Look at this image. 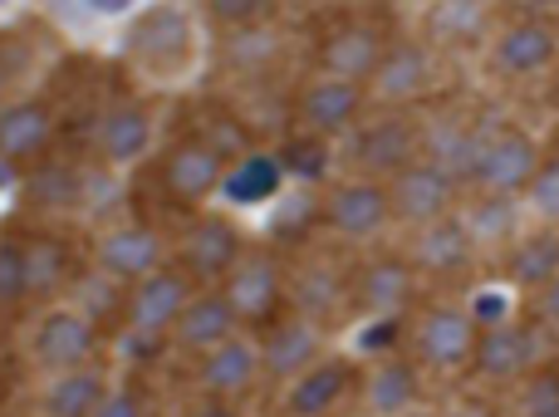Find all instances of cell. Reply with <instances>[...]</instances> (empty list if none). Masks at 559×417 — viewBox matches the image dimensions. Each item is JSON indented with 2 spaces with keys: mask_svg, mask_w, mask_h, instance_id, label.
I'll return each instance as SVG.
<instances>
[{
  "mask_svg": "<svg viewBox=\"0 0 559 417\" xmlns=\"http://www.w3.org/2000/svg\"><path fill=\"white\" fill-rule=\"evenodd\" d=\"M98 354V324L79 310H49L35 324V364L55 373H79Z\"/></svg>",
  "mask_w": 559,
  "mask_h": 417,
  "instance_id": "obj_22",
  "label": "cell"
},
{
  "mask_svg": "<svg viewBox=\"0 0 559 417\" xmlns=\"http://www.w3.org/2000/svg\"><path fill=\"white\" fill-rule=\"evenodd\" d=\"M515 417H559V364H535L515 393Z\"/></svg>",
  "mask_w": 559,
  "mask_h": 417,
  "instance_id": "obj_37",
  "label": "cell"
},
{
  "mask_svg": "<svg viewBox=\"0 0 559 417\" xmlns=\"http://www.w3.org/2000/svg\"><path fill=\"white\" fill-rule=\"evenodd\" d=\"M187 417H241V413H236L231 403H222V398H202Z\"/></svg>",
  "mask_w": 559,
  "mask_h": 417,
  "instance_id": "obj_47",
  "label": "cell"
},
{
  "mask_svg": "<svg viewBox=\"0 0 559 417\" xmlns=\"http://www.w3.org/2000/svg\"><path fill=\"white\" fill-rule=\"evenodd\" d=\"M25 300V246H20V236H0V310H15Z\"/></svg>",
  "mask_w": 559,
  "mask_h": 417,
  "instance_id": "obj_40",
  "label": "cell"
},
{
  "mask_svg": "<svg viewBox=\"0 0 559 417\" xmlns=\"http://www.w3.org/2000/svg\"><path fill=\"white\" fill-rule=\"evenodd\" d=\"M397 330H403V320H373V324L364 330V339H358V349H364V354H378V359H388V354H397V349H393Z\"/></svg>",
  "mask_w": 559,
  "mask_h": 417,
  "instance_id": "obj_44",
  "label": "cell"
},
{
  "mask_svg": "<svg viewBox=\"0 0 559 417\" xmlns=\"http://www.w3.org/2000/svg\"><path fill=\"white\" fill-rule=\"evenodd\" d=\"M388 206H393V222L423 231V226H437V222H447V216H456L462 187H456L442 167L413 163L407 172H397L393 182H388Z\"/></svg>",
  "mask_w": 559,
  "mask_h": 417,
  "instance_id": "obj_12",
  "label": "cell"
},
{
  "mask_svg": "<svg viewBox=\"0 0 559 417\" xmlns=\"http://www.w3.org/2000/svg\"><path fill=\"white\" fill-rule=\"evenodd\" d=\"M388 45H393V29L373 15H344L319 35L314 45V64L324 79H344V84H364L378 74Z\"/></svg>",
  "mask_w": 559,
  "mask_h": 417,
  "instance_id": "obj_5",
  "label": "cell"
},
{
  "mask_svg": "<svg viewBox=\"0 0 559 417\" xmlns=\"http://www.w3.org/2000/svg\"><path fill=\"white\" fill-rule=\"evenodd\" d=\"M222 295L231 300L236 320L246 330L265 334L271 324L285 320V305H289V265L280 261L275 246H246V255L236 261L231 281L222 285Z\"/></svg>",
  "mask_w": 559,
  "mask_h": 417,
  "instance_id": "obj_3",
  "label": "cell"
},
{
  "mask_svg": "<svg viewBox=\"0 0 559 417\" xmlns=\"http://www.w3.org/2000/svg\"><path fill=\"white\" fill-rule=\"evenodd\" d=\"M94 417H143V398H138V389H114V393H104Z\"/></svg>",
  "mask_w": 559,
  "mask_h": 417,
  "instance_id": "obj_45",
  "label": "cell"
},
{
  "mask_svg": "<svg viewBox=\"0 0 559 417\" xmlns=\"http://www.w3.org/2000/svg\"><path fill=\"white\" fill-rule=\"evenodd\" d=\"M206 15H212V25L226 35V29H246V25H271L275 5H265V0H212Z\"/></svg>",
  "mask_w": 559,
  "mask_h": 417,
  "instance_id": "obj_41",
  "label": "cell"
},
{
  "mask_svg": "<svg viewBox=\"0 0 559 417\" xmlns=\"http://www.w3.org/2000/svg\"><path fill=\"white\" fill-rule=\"evenodd\" d=\"M94 265L118 285H138L167 265V241L157 226H108L94 241Z\"/></svg>",
  "mask_w": 559,
  "mask_h": 417,
  "instance_id": "obj_18",
  "label": "cell"
},
{
  "mask_svg": "<svg viewBox=\"0 0 559 417\" xmlns=\"http://www.w3.org/2000/svg\"><path fill=\"white\" fill-rule=\"evenodd\" d=\"M104 379L94 369L79 373H59L45 393V417H94V408L104 403Z\"/></svg>",
  "mask_w": 559,
  "mask_h": 417,
  "instance_id": "obj_34",
  "label": "cell"
},
{
  "mask_svg": "<svg viewBox=\"0 0 559 417\" xmlns=\"http://www.w3.org/2000/svg\"><path fill=\"white\" fill-rule=\"evenodd\" d=\"M545 163V147L535 133H525V128H511L501 123L491 133V143H486L481 163H476V177H472V192L476 196H506V202H515V192H531L535 172H540Z\"/></svg>",
  "mask_w": 559,
  "mask_h": 417,
  "instance_id": "obj_8",
  "label": "cell"
},
{
  "mask_svg": "<svg viewBox=\"0 0 559 417\" xmlns=\"http://www.w3.org/2000/svg\"><path fill=\"white\" fill-rule=\"evenodd\" d=\"M559 59V29L545 15H515L491 35V64L511 79H535Z\"/></svg>",
  "mask_w": 559,
  "mask_h": 417,
  "instance_id": "obj_17",
  "label": "cell"
},
{
  "mask_svg": "<svg viewBox=\"0 0 559 417\" xmlns=\"http://www.w3.org/2000/svg\"><path fill=\"white\" fill-rule=\"evenodd\" d=\"M246 255V236L231 216L222 212H202L187 222L182 246H177V271L197 285V290H222L231 281L236 261Z\"/></svg>",
  "mask_w": 559,
  "mask_h": 417,
  "instance_id": "obj_6",
  "label": "cell"
},
{
  "mask_svg": "<svg viewBox=\"0 0 559 417\" xmlns=\"http://www.w3.org/2000/svg\"><path fill=\"white\" fill-rule=\"evenodd\" d=\"M197 383H202L206 398H222V403L241 398V393H251L261 383V349L251 339H226L222 349L202 354Z\"/></svg>",
  "mask_w": 559,
  "mask_h": 417,
  "instance_id": "obj_27",
  "label": "cell"
},
{
  "mask_svg": "<svg viewBox=\"0 0 559 417\" xmlns=\"http://www.w3.org/2000/svg\"><path fill=\"white\" fill-rule=\"evenodd\" d=\"M226 157L206 143L202 133H182L163 157H157V192L173 212H197L206 206L226 182Z\"/></svg>",
  "mask_w": 559,
  "mask_h": 417,
  "instance_id": "obj_4",
  "label": "cell"
},
{
  "mask_svg": "<svg viewBox=\"0 0 559 417\" xmlns=\"http://www.w3.org/2000/svg\"><path fill=\"white\" fill-rule=\"evenodd\" d=\"M319 222L324 231H334L338 241H373L388 222H393V206H388V187L368 182V177H344L319 196Z\"/></svg>",
  "mask_w": 559,
  "mask_h": 417,
  "instance_id": "obj_10",
  "label": "cell"
},
{
  "mask_svg": "<svg viewBox=\"0 0 559 417\" xmlns=\"http://www.w3.org/2000/svg\"><path fill=\"white\" fill-rule=\"evenodd\" d=\"M236 330H241V320H236L231 300H226L222 290H197L167 339L182 354H212V349H222L226 339H236Z\"/></svg>",
  "mask_w": 559,
  "mask_h": 417,
  "instance_id": "obj_26",
  "label": "cell"
},
{
  "mask_svg": "<svg viewBox=\"0 0 559 417\" xmlns=\"http://www.w3.org/2000/svg\"><path fill=\"white\" fill-rule=\"evenodd\" d=\"M506 275L521 290H545L559 275V226H540V231H525L511 241L506 251Z\"/></svg>",
  "mask_w": 559,
  "mask_h": 417,
  "instance_id": "obj_31",
  "label": "cell"
},
{
  "mask_svg": "<svg viewBox=\"0 0 559 417\" xmlns=\"http://www.w3.org/2000/svg\"><path fill=\"white\" fill-rule=\"evenodd\" d=\"M407 261H413V271L427 275V281H456V275L472 271L476 241H472V231L462 226V216H447V222L423 226V231L413 236Z\"/></svg>",
  "mask_w": 559,
  "mask_h": 417,
  "instance_id": "obj_23",
  "label": "cell"
},
{
  "mask_svg": "<svg viewBox=\"0 0 559 417\" xmlns=\"http://www.w3.org/2000/svg\"><path fill=\"white\" fill-rule=\"evenodd\" d=\"M314 226H324V222H319V196L299 192V196H289V202L275 212L271 236H275V241H285V246H295V241H305Z\"/></svg>",
  "mask_w": 559,
  "mask_h": 417,
  "instance_id": "obj_39",
  "label": "cell"
},
{
  "mask_svg": "<svg viewBox=\"0 0 559 417\" xmlns=\"http://www.w3.org/2000/svg\"><path fill=\"white\" fill-rule=\"evenodd\" d=\"M442 417H501V408H496L491 398H456Z\"/></svg>",
  "mask_w": 559,
  "mask_h": 417,
  "instance_id": "obj_46",
  "label": "cell"
},
{
  "mask_svg": "<svg viewBox=\"0 0 559 417\" xmlns=\"http://www.w3.org/2000/svg\"><path fill=\"white\" fill-rule=\"evenodd\" d=\"M456 216H462V226L472 231L476 246L501 241V236L515 231V216H511V202H506V196H472L466 206H456Z\"/></svg>",
  "mask_w": 559,
  "mask_h": 417,
  "instance_id": "obj_36",
  "label": "cell"
},
{
  "mask_svg": "<svg viewBox=\"0 0 559 417\" xmlns=\"http://www.w3.org/2000/svg\"><path fill=\"white\" fill-rule=\"evenodd\" d=\"M255 349H261V379L295 383L324 359V330L309 324V320H299V314H285V320L261 334Z\"/></svg>",
  "mask_w": 559,
  "mask_h": 417,
  "instance_id": "obj_19",
  "label": "cell"
},
{
  "mask_svg": "<svg viewBox=\"0 0 559 417\" xmlns=\"http://www.w3.org/2000/svg\"><path fill=\"white\" fill-rule=\"evenodd\" d=\"M417 300V271L407 255H368L354 265V310L368 320H403Z\"/></svg>",
  "mask_w": 559,
  "mask_h": 417,
  "instance_id": "obj_14",
  "label": "cell"
},
{
  "mask_svg": "<svg viewBox=\"0 0 559 417\" xmlns=\"http://www.w3.org/2000/svg\"><path fill=\"white\" fill-rule=\"evenodd\" d=\"M525 320L540 324V330H559V275L545 285V290L531 295V305H525Z\"/></svg>",
  "mask_w": 559,
  "mask_h": 417,
  "instance_id": "obj_43",
  "label": "cell"
},
{
  "mask_svg": "<svg viewBox=\"0 0 559 417\" xmlns=\"http://www.w3.org/2000/svg\"><path fill=\"white\" fill-rule=\"evenodd\" d=\"M192 295H197V285L187 281L177 265H163V271H153L147 281L128 285L123 324L133 334H143V339H167L173 324L182 320V310L192 305Z\"/></svg>",
  "mask_w": 559,
  "mask_h": 417,
  "instance_id": "obj_13",
  "label": "cell"
},
{
  "mask_svg": "<svg viewBox=\"0 0 559 417\" xmlns=\"http://www.w3.org/2000/svg\"><path fill=\"white\" fill-rule=\"evenodd\" d=\"M354 310V271L338 265L334 255H305L289 265V314L309 324H334Z\"/></svg>",
  "mask_w": 559,
  "mask_h": 417,
  "instance_id": "obj_9",
  "label": "cell"
},
{
  "mask_svg": "<svg viewBox=\"0 0 559 417\" xmlns=\"http://www.w3.org/2000/svg\"><path fill=\"white\" fill-rule=\"evenodd\" d=\"M0 98H5V64H0ZM0 108H5V104H0Z\"/></svg>",
  "mask_w": 559,
  "mask_h": 417,
  "instance_id": "obj_48",
  "label": "cell"
},
{
  "mask_svg": "<svg viewBox=\"0 0 559 417\" xmlns=\"http://www.w3.org/2000/svg\"><path fill=\"white\" fill-rule=\"evenodd\" d=\"M535 364H540V324L501 320L491 330H481V339H476L472 373L486 383H521Z\"/></svg>",
  "mask_w": 559,
  "mask_h": 417,
  "instance_id": "obj_15",
  "label": "cell"
},
{
  "mask_svg": "<svg viewBox=\"0 0 559 417\" xmlns=\"http://www.w3.org/2000/svg\"><path fill=\"white\" fill-rule=\"evenodd\" d=\"M491 5L481 0H442L423 15V29L432 45H481L491 39Z\"/></svg>",
  "mask_w": 559,
  "mask_h": 417,
  "instance_id": "obj_32",
  "label": "cell"
},
{
  "mask_svg": "<svg viewBox=\"0 0 559 417\" xmlns=\"http://www.w3.org/2000/svg\"><path fill=\"white\" fill-rule=\"evenodd\" d=\"M128 55L147 69V74H177L192 55V20L177 5H153L147 15H138V25L128 29Z\"/></svg>",
  "mask_w": 559,
  "mask_h": 417,
  "instance_id": "obj_16",
  "label": "cell"
},
{
  "mask_svg": "<svg viewBox=\"0 0 559 417\" xmlns=\"http://www.w3.org/2000/svg\"><path fill=\"white\" fill-rule=\"evenodd\" d=\"M358 393H364V403L373 417H403L417 398H423V369L407 359V349L388 354V359H373V369L364 373Z\"/></svg>",
  "mask_w": 559,
  "mask_h": 417,
  "instance_id": "obj_28",
  "label": "cell"
},
{
  "mask_svg": "<svg viewBox=\"0 0 559 417\" xmlns=\"http://www.w3.org/2000/svg\"><path fill=\"white\" fill-rule=\"evenodd\" d=\"M368 88L364 84H344V79H305L289 98V118L299 123V133L309 138H348L358 123L368 118Z\"/></svg>",
  "mask_w": 559,
  "mask_h": 417,
  "instance_id": "obj_7",
  "label": "cell"
},
{
  "mask_svg": "<svg viewBox=\"0 0 559 417\" xmlns=\"http://www.w3.org/2000/svg\"><path fill=\"white\" fill-rule=\"evenodd\" d=\"M84 167L74 163V157H45V163H35L25 172V206H35V212H74V206H84Z\"/></svg>",
  "mask_w": 559,
  "mask_h": 417,
  "instance_id": "obj_30",
  "label": "cell"
},
{
  "mask_svg": "<svg viewBox=\"0 0 559 417\" xmlns=\"http://www.w3.org/2000/svg\"><path fill=\"white\" fill-rule=\"evenodd\" d=\"M59 138V118L45 98H15L0 108V163L5 167H35L49 157Z\"/></svg>",
  "mask_w": 559,
  "mask_h": 417,
  "instance_id": "obj_20",
  "label": "cell"
},
{
  "mask_svg": "<svg viewBox=\"0 0 559 417\" xmlns=\"http://www.w3.org/2000/svg\"><path fill=\"white\" fill-rule=\"evenodd\" d=\"M344 157L354 167V177L388 187L397 172L423 163V118H413L407 108H378L348 133Z\"/></svg>",
  "mask_w": 559,
  "mask_h": 417,
  "instance_id": "obj_1",
  "label": "cell"
},
{
  "mask_svg": "<svg viewBox=\"0 0 559 417\" xmlns=\"http://www.w3.org/2000/svg\"><path fill=\"white\" fill-rule=\"evenodd\" d=\"M280 55H285V39H280L275 25L226 29V35L216 39V64H222V74L251 79V84H261V79L271 74L280 64Z\"/></svg>",
  "mask_w": 559,
  "mask_h": 417,
  "instance_id": "obj_29",
  "label": "cell"
},
{
  "mask_svg": "<svg viewBox=\"0 0 559 417\" xmlns=\"http://www.w3.org/2000/svg\"><path fill=\"white\" fill-rule=\"evenodd\" d=\"M74 310L79 314H88L94 324H104V320H118V314L128 310V295H118V281L114 275H104L94 265V271H84L74 281Z\"/></svg>",
  "mask_w": 559,
  "mask_h": 417,
  "instance_id": "obj_35",
  "label": "cell"
},
{
  "mask_svg": "<svg viewBox=\"0 0 559 417\" xmlns=\"http://www.w3.org/2000/svg\"><path fill=\"white\" fill-rule=\"evenodd\" d=\"M525 202H531V212L540 216L545 226H559V153H550L540 163V172H535L531 192H525Z\"/></svg>",
  "mask_w": 559,
  "mask_h": 417,
  "instance_id": "obj_42",
  "label": "cell"
},
{
  "mask_svg": "<svg viewBox=\"0 0 559 417\" xmlns=\"http://www.w3.org/2000/svg\"><path fill=\"white\" fill-rule=\"evenodd\" d=\"M280 167L295 177H305V182H319V177L329 172V143L324 138H309V133H289L285 147H280Z\"/></svg>",
  "mask_w": 559,
  "mask_h": 417,
  "instance_id": "obj_38",
  "label": "cell"
},
{
  "mask_svg": "<svg viewBox=\"0 0 559 417\" xmlns=\"http://www.w3.org/2000/svg\"><path fill=\"white\" fill-rule=\"evenodd\" d=\"M20 246H25V290H29V300L49 305L55 295L74 290L79 265H74V246H69L64 236L59 231H29V236H20Z\"/></svg>",
  "mask_w": 559,
  "mask_h": 417,
  "instance_id": "obj_25",
  "label": "cell"
},
{
  "mask_svg": "<svg viewBox=\"0 0 559 417\" xmlns=\"http://www.w3.org/2000/svg\"><path fill=\"white\" fill-rule=\"evenodd\" d=\"M476 339H481V324H476L472 305L437 300L417 310V320L407 324V359L427 373H447V379L472 373Z\"/></svg>",
  "mask_w": 559,
  "mask_h": 417,
  "instance_id": "obj_2",
  "label": "cell"
},
{
  "mask_svg": "<svg viewBox=\"0 0 559 417\" xmlns=\"http://www.w3.org/2000/svg\"><path fill=\"white\" fill-rule=\"evenodd\" d=\"M358 383H364V373H358L348 359H319L305 379L289 383L285 413L289 417H329V413H338L348 398H354Z\"/></svg>",
  "mask_w": 559,
  "mask_h": 417,
  "instance_id": "obj_24",
  "label": "cell"
},
{
  "mask_svg": "<svg viewBox=\"0 0 559 417\" xmlns=\"http://www.w3.org/2000/svg\"><path fill=\"white\" fill-rule=\"evenodd\" d=\"M0 408H5V373H0Z\"/></svg>",
  "mask_w": 559,
  "mask_h": 417,
  "instance_id": "obj_49",
  "label": "cell"
},
{
  "mask_svg": "<svg viewBox=\"0 0 559 417\" xmlns=\"http://www.w3.org/2000/svg\"><path fill=\"white\" fill-rule=\"evenodd\" d=\"M432 45L417 35H393L378 74L368 79V104L373 108H413L417 98H427L432 88Z\"/></svg>",
  "mask_w": 559,
  "mask_h": 417,
  "instance_id": "obj_11",
  "label": "cell"
},
{
  "mask_svg": "<svg viewBox=\"0 0 559 417\" xmlns=\"http://www.w3.org/2000/svg\"><path fill=\"white\" fill-rule=\"evenodd\" d=\"M280 177H285V167H280L275 153H246L241 163L226 167L222 192L231 196L236 206H255V202H271L280 192Z\"/></svg>",
  "mask_w": 559,
  "mask_h": 417,
  "instance_id": "obj_33",
  "label": "cell"
},
{
  "mask_svg": "<svg viewBox=\"0 0 559 417\" xmlns=\"http://www.w3.org/2000/svg\"><path fill=\"white\" fill-rule=\"evenodd\" d=\"M153 143V114L143 98H108L94 118V153L104 167H128Z\"/></svg>",
  "mask_w": 559,
  "mask_h": 417,
  "instance_id": "obj_21",
  "label": "cell"
}]
</instances>
